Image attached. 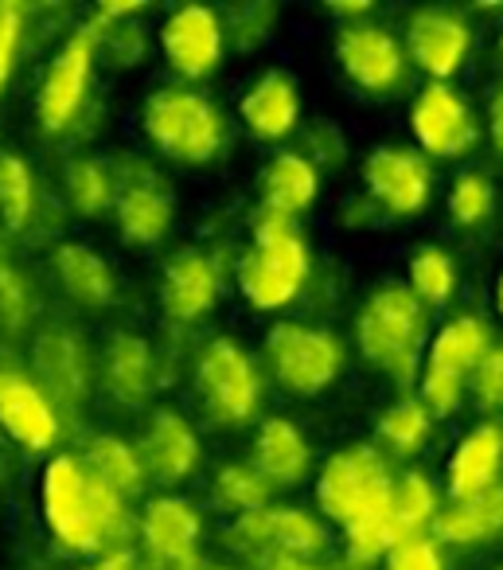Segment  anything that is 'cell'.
<instances>
[{"label": "cell", "mask_w": 503, "mask_h": 570, "mask_svg": "<svg viewBox=\"0 0 503 570\" xmlns=\"http://www.w3.org/2000/svg\"><path fill=\"white\" fill-rule=\"evenodd\" d=\"M75 570H95V567H75Z\"/></svg>", "instance_id": "cell-45"}, {"label": "cell", "mask_w": 503, "mask_h": 570, "mask_svg": "<svg viewBox=\"0 0 503 570\" xmlns=\"http://www.w3.org/2000/svg\"><path fill=\"white\" fill-rule=\"evenodd\" d=\"M495 305H500V317H503V274H500V285H495Z\"/></svg>", "instance_id": "cell-43"}, {"label": "cell", "mask_w": 503, "mask_h": 570, "mask_svg": "<svg viewBox=\"0 0 503 570\" xmlns=\"http://www.w3.org/2000/svg\"><path fill=\"white\" fill-rule=\"evenodd\" d=\"M0 434L24 453H56L63 438V414L43 387L20 367L0 364Z\"/></svg>", "instance_id": "cell-10"}, {"label": "cell", "mask_w": 503, "mask_h": 570, "mask_svg": "<svg viewBox=\"0 0 503 570\" xmlns=\"http://www.w3.org/2000/svg\"><path fill=\"white\" fill-rule=\"evenodd\" d=\"M339 67L347 71V79L355 87L371 90V95H386L402 82V71H406V59H402V48L394 43L391 32L371 24H355L339 32L336 43Z\"/></svg>", "instance_id": "cell-19"}, {"label": "cell", "mask_w": 503, "mask_h": 570, "mask_svg": "<svg viewBox=\"0 0 503 570\" xmlns=\"http://www.w3.org/2000/svg\"><path fill=\"white\" fill-rule=\"evenodd\" d=\"M433 508H437V500H433V489L425 476L406 473L398 484H391V515L394 528L402 531V539H410L422 523H430Z\"/></svg>", "instance_id": "cell-34"}, {"label": "cell", "mask_w": 503, "mask_h": 570, "mask_svg": "<svg viewBox=\"0 0 503 570\" xmlns=\"http://www.w3.org/2000/svg\"><path fill=\"white\" fill-rule=\"evenodd\" d=\"M492 341H487L484 321L476 317H456L441 328L430 341V352H425V367H422V399L425 411L437 414H453L464 399V387H469L476 364L487 356Z\"/></svg>", "instance_id": "cell-8"}, {"label": "cell", "mask_w": 503, "mask_h": 570, "mask_svg": "<svg viewBox=\"0 0 503 570\" xmlns=\"http://www.w3.org/2000/svg\"><path fill=\"white\" fill-rule=\"evenodd\" d=\"M266 364L289 395H316L339 375L344 348L332 333L308 325H274L266 333Z\"/></svg>", "instance_id": "cell-9"}, {"label": "cell", "mask_w": 503, "mask_h": 570, "mask_svg": "<svg viewBox=\"0 0 503 570\" xmlns=\"http://www.w3.org/2000/svg\"><path fill=\"white\" fill-rule=\"evenodd\" d=\"M141 129L152 149L176 165H207L227 141V121L215 102L188 87L152 90L141 106Z\"/></svg>", "instance_id": "cell-2"}, {"label": "cell", "mask_w": 503, "mask_h": 570, "mask_svg": "<svg viewBox=\"0 0 503 570\" xmlns=\"http://www.w3.org/2000/svg\"><path fill=\"white\" fill-rule=\"evenodd\" d=\"M211 497H215V504L235 512V520H238V515L269 508V484L262 481L254 465H223L211 481Z\"/></svg>", "instance_id": "cell-32"}, {"label": "cell", "mask_w": 503, "mask_h": 570, "mask_svg": "<svg viewBox=\"0 0 503 570\" xmlns=\"http://www.w3.org/2000/svg\"><path fill=\"white\" fill-rule=\"evenodd\" d=\"M406 43H410V59L441 82L461 71L464 56H469V28L456 17H448V12L425 9L410 20Z\"/></svg>", "instance_id": "cell-23"}, {"label": "cell", "mask_w": 503, "mask_h": 570, "mask_svg": "<svg viewBox=\"0 0 503 570\" xmlns=\"http://www.w3.org/2000/svg\"><path fill=\"white\" fill-rule=\"evenodd\" d=\"M219 302V269L204 250H180L165 262L160 274V309L176 325L207 317Z\"/></svg>", "instance_id": "cell-18"}, {"label": "cell", "mask_w": 503, "mask_h": 570, "mask_svg": "<svg viewBox=\"0 0 503 570\" xmlns=\"http://www.w3.org/2000/svg\"><path fill=\"white\" fill-rule=\"evenodd\" d=\"M503 461V434L495 426H476L448 461V492L453 500H472L492 489Z\"/></svg>", "instance_id": "cell-27"}, {"label": "cell", "mask_w": 503, "mask_h": 570, "mask_svg": "<svg viewBox=\"0 0 503 570\" xmlns=\"http://www.w3.org/2000/svg\"><path fill=\"white\" fill-rule=\"evenodd\" d=\"M40 512L51 539L71 554H102L90 515V473L79 453H51L40 473Z\"/></svg>", "instance_id": "cell-4"}, {"label": "cell", "mask_w": 503, "mask_h": 570, "mask_svg": "<svg viewBox=\"0 0 503 570\" xmlns=\"http://www.w3.org/2000/svg\"><path fill=\"white\" fill-rule=\"evenodd\" d=\"M456 289V269L448 262V254L425 246L422 254H414L410 262V294L425 305H445Z\"/></svg>", "instance_id": "cell-33"}, {"label": "cell", "mask_w": 503, "mask_h": 570, "mask_svg": "<svg viewBox=\"0 0 503 570\" xmlns=\"http://www.w3.org/2000/svg\"><path fill=\"white\" fill-rule=\"evenodd\" d=\"M32 380L43 387V395L56 406H79L82 395L90 391V360L82 348L79 333L63 325H51L36 336L32 348Z\"/></svg>", "instance_id": "cell-16"}, {"label": "cell", "mask_w": 503, "mask_h": 570, "mask_svg": "<svg viewBox=\"0 0 503 570\" xmlns=\"http://www.w3.org/2000/svg\"><path fill=\"white\" fill-rule=\"evenodd\" d=\"M137 461L157 484H180L199 469V438L184 414L157 406L137 438Z\"/></svg>", "instance_id": "cell-14"}, {"label": "cell", "mask_w": 503, "mask_h": 570, "mask_svg": "<svg viewBox=\"0 0 503 570\" xmlns=\"http://www.w3.org/2000/svg\"><path fill=\"white\" fill-rule=\"evenodd\" d=\"M196 391L207 419L219 426H246L258 414L262 375L235 341L219 336L196 360Z\"/></svg>", "instance_id": "cell-6"}, {"label": "cell", "mask_w": 503, "mask_h": 570, "mask_svg": "<svg viewBox=\"0 0 503 570\" xmlns=\"http://www.w3.org/2000/svg\"><path fill=\"white\" fill-rule=\"evenodd\" d=\"M425 344V313L410 289H378L359 313V348L394 380H410Z\"/></svg>", "instance_id": "cell-3"}, {"label": "cell", "mask_w": 503, "mask_h": 570, "mask_svg": "<svg viewBox=\"0 0 503 570\" xmlns=\"http://www.w3.org/2000/svg\"><path fill=\"white\" fill-rule=\"evenodd\" d=\"M32 313V285L12 262L0 258V325L20 328Z\"/></svg>", "instance_id": "cell-38"}, {"label": "cell", "mask_w": 503, "mask_h": 570, "mask_svg": "<svg viewBox=\"0 0 503 570\" xmlns=\"http://www.w3.org/2000/svg\"><path fill=\"white\" fill-rule=\"evenodd\" d=\"M63 196L71 204L75 215H95L110 212L114 199H118V176H114V165L98 157H75L71 165L63 168Z\"/></svg>", "instance_id": "cell-30"}, {"label": "cell", "mask_w": 503, "mask_h": 570, "mask_svg": "<svg viewBox=\"0 0 503 570\" xmlns=\"http://www.w3.org/2000/svg\"><path fill=\"white\" fill-rule=\"evenodd\" d=\"M503 531V484L500 489H487L472 500H456L453 508L433 520V535L441 543H480V539H492Z\"/></svg>", "instance_id": "cell-28"}, {"label": "cell", "mask_w": 503, "mask_h": 570, "mask_svg": "<svg viewBox=\"0 0 503 570\" xmlns=\"http://www.w3.org/2000/svg\"><path fill=\"white\" fill-rule=\"evenodd\" d=\"M363 180L367 191L394 215H414L430 199V168L414 149L402 145H383L367 157L363 165Z\"/></svg>", "instance_id": "cell-17"}, {"label": "cell", "mask_w": 503, "mask_h": 570, "mask_svg": "<svg viewBox=\"0 0 503 570\" xmlns=\"http://www.w3.org/2000/svg\"><path fill=\"white\" fill-rule=\"evenodd\" d=\"M487 118H492V141H495V149L503 153V90H495L492 110H487Z\"/></svg>", "instance_id": "cell-42"}, {"label": "cell", "mask_w": 503, "mask_h": 570, "mask_svg": "<svg viewBox=\"0 0 503 570\" xmlns=\"http://www.w3.org/2000/svg\"><path fill=\"white\" fill-rule=\"evenodd\" d=\"M199 535L204 520L184 497H152L137 515V539L152 570H199Z\"/></svg>", "instance_id": "cell-11"}, {"label": "cell", "mask_w": 503, "mask_h": 570, "mask_svg": "<svg viewBox=\"0 0 503 570\" xmlns=\"http://www.w3.org/2000/svg\"><path fill=\"white\" fill-rule=\"evenodd\" d=\"M308 442L289 419H266L254 438V469L269 489H289L308 476Z\"/></svg>", "instance_id": "cell-25"}, {"label": "cell", "mask_w": 503, "mask_h": 570, "mask_svg": "<svg viewBox=\"0 0 503 570\" xmlns=\"http://www.w3.org/2000/svg\"><path fill=\"white\" fill-rule=\"evenodd\" d=\"M378 434H383V442L391 445V450L417 453L425 442V434H430V411H425L422 403H414V399H406V403L391 406V411L383 414Z\"/></svg>", "instance_id": "cell-35"}, {"label": "cell", "mask_w": 503, "mask_h": 570, "mask_svg": "<svg viewBox=\"0 0 503 570\" xmlns=\"http://www.w3.org/2000/svg\"><path fill=\"white\" fill-rule=\"evenodd\" d=\"M410 126H414V137L430 157L453 160L461 157L464 149H472L476 141V126H472L469 106L461 102L453 87L445 82H430V87L417 95L414 110H410Z\"/></svg>", "instance_id": "cell-15"}, {"label": "cell", "mask_w": 503, "mask_h": 570, "mask_svg": "<svg viewBox=\"0 0 503 570\" xmlns=\"http://www.w3.org/2000/svg\"><path fill=\"white\" fill-rule=\"evenodd\" d=\"M469 383H472V395H476V403L484 406V411L503 406V348H487V356L476 364Z\"/></svg>", "instance_id": "cell-39"}, {"label": "cell", "mask_w": 503, "mask_h": 570, "mask_svg": "<svg viewBox=\"0 0 503 570\" xmlns=\"http://www.w3.org/2000/svg\"><path fill=\"white\" fill-rule=\"evenodd\" d=\"M500 51H503V40H500Z\"/></svg>", "instance_id": "cell-46"}, {"label": "cell", "mask_w": 503, "mask_h": 570, "mask_svg": "<svg viewBox=\"0 0 503 570\" xmlns=\"http://www.w3.org/2000/svg\"><path fill=\"white\" fill-rule=\"evenodd\" d=\"M36 215V176L24 157L0 153V227L9 235L32 227Z\"/></svg>", "instance_id": "cell-31"}, {"label": "cell", "mask_w": 503, "mask_h": 570, "mask_svg": "<svg viewBox=\"0 0 503 570\" xmlns=\"http://www.w3.org/2000/svg\"><path fill=\"white\" fill-rule=\"evenodd\" d=\"M386 570H445V567H441V554L430 539L410 535L386 554Z\"/></svg>", "instance_id": "cell-40"}, {"label": "cell", "mask_w": 503, "mask_h": 570, "mask_svg": "<svg viewBox=\"0 0 503 570\" xmlns=\"http://www.w3.org/2000/svg\"><path fill=\"white\" fill-rule=\"evenodd\" d=\"M238 118L258 141H282L297 129L300 118V98L297 82L285 71H266L246 87L243 102H238Z\"/></svg>", "instance_id": "cell-22"}, {"label": "cell", "mask_w": 503, "mask_h": 570, "mask_svg": "<svg viewBox=\"0 0 503 570\" xmlns=\"http://www.w3.org/2000/svg\"><path fill=\"white\" fill-rule=\"evenodd\" d=\"M114 219H118V235L129 246H157L172 227V199L157 184L149 168L134 180H118V199H114Z\"/></svg>", "instance_id": "cell-20"}, {"label": "cell", "mask_w": 503, "mask_h": 570, "mask_svg": "<svg viewBox=\"0 0 503 570\" xmlns=\"http://www.w3.org/2000/svg\"><path fill=\"white\" fill-rule=\"evenodd\" d=\"M308 277V246L297 235L293 219L266 215L254 223V246L238 258V294L262 313H277L300 294Z\"/></svg>", "instance_id": "cell-1"}, {"label": "cell", "mask_w": 503, "mask_h": 570, "mask_svg": "<svg viewBox=\"0 0 503 570\" xmlns=\"http://www.w3.org/2000/svg\"><path fill=\"white\" fill-rule=\"evenodd\" d=\"M448 212H453V219L461 223V227L484 223L487 212H492V184H487V176H480V173L456 176L453 191H448Z\"/></svg>", "instance_id": "cell-36"}, {"label": "cell", "mask_w": 503, "mask_h": 570, "mask_svg": "<svg viewBox=\"0 0 503 570\" xmlns=\"http://www.w3.org/2000/svg\"><path fill=\"white\" fill-rule=\"evenodd\" d=\"M230 543L250 554V559L262 551H282L293 554V559L316 562L324 554V547H328V535L300 508H262V512L238 515L235 528H230Z\"/></svg>", "instance_id": "cell-13"}, {"label": "cell", "mask_w": 503, "mask_h": 570, "mask_svg": "<svg viewBox=\"0 0 503 570\" xmlns=\"http://www.w3.org/2000/svg\"><path fill=\"white\" fill-rule=\"evenodd\" d=\"M316 188H320V176L300 153H277L262 168V204H266V215H277V219H293L305 212L316 199Z\"/></svg>", "instance_id": "cell-26"}, {"label": "cell", "mask_w": 503, "mask_h": 570, "mask_svg": "<svg viewBox=\"0 0 503 570\" xmlns=\"http://www.w3.org/2000/svg\"><path fill=\"white\" fill-rule=\"evenodd\" d=\"M223 48H227V32H223L219 17L204 4H184V9L168 12L160 24V56L172 67V75L188 82L219 71Z\"/></svg>", "instance_id": "cell-12"}, {"label": "cell", "mask_w": 503, "mask_h": 570, "mask_svg": "<svg viewBox=\"0 0 503 570\" xmlns=\"http://www.w3.org/2000/svg\"><path fill=\"white\" fill-rule=\"evenodd\" d=\"M316 504L328 520L344 523V528L363 515L386 512L391 508V476L383 469V458L371 445L332 453L316 476Z\"/></svg>", "instance_id": "cell-5"}, {"label": "cell", "mask_w": 503, "mask_h": 570, "mask_svg": "<svg viewBox=\"0 0 503 570\" xmlns=\"http://www.w3.org/2000/svg\"><path fill=\"white\" fill-rule=\"evenodd\" d=\"M199 570H227V567H211V562H204V567H199Z\"/></svg>", "instance_id": "cell-44"}, {"label": "cell", "mask_w": 503, "mask_h": 570, "mask_svg": "<svg viewBox=\"0 0 503 570\" xmlns=\"http://www.w3.org/2000/svg\"><path fill=\"white\" fill-rule=\"evenodd\" d=\"M51 274H56L59 289L71 297L82 309H106L118 297V277H114V266L87 243H56L51 250Z\"/></svg>", "instance_id": "cell-21"}, {"label": "cell", "mask_w": 503, "mask_h": 570, "mask_svg": "<svg viewBox=\"0 0 503 570\" xmlns=\"http://www.w3.org/2000/svg\"><path fill=\"white\" fill-rule=\"evenodd\" d=\"M20 56H24V9L12 0H0V95L9 90Z\"/></svg>", "instance_id": "cell-37"}, {"label": "cell", "mask_w": 503, "mask_h": 570, "mask_svg": "<svg viewBox=\"0 0 503 570\" xmlns=\"http://www.w3.org/2000/svg\"><path fill=\"white\" fill-rule=\"evenodd\" d=\"M79 461L87 465V473L90 476H98L102 484H110L118 497H126V500H134V497H141V489H145V469H141V461H137V450L129 442H121V438H114V434H95L87 445L79 450Z\"/></svg>", "instance_id": "cell-29"}, {"label": "cell", "mask_w": 503, "mask_h": 570, "mask_svg": "<svg viewBox=\"0 0 503 570\" xmlns=\"http://www.w3.org/2000/svg\"><path fill=\"white\" fill-rule=\"evenodd\" d=\"M95 570H141V554L134 547H110V551L98 554V567Z\"/></svg>", "instance_id": "cell-41"}, {"label": "cell", "mask_w": 503, "mask_h": 570, "mask_svg": "<svg viewBox=\"0 0 503 570\" xmlns=\"http://www.w3.org/2000/svg\"><path fill=\"white\" fill-rule=\"evenodd\" d=\"M95 59H98V43L90 24L75 28L56 48V56L48 59V71H43L40 90H36V121H40L43 134L59 137L79 121L82 106L90 98Z\"/></svg>", "instance_id": "cell-7"}, {"label": "cell", "mask_w": 503, "mask_h": 570, "mask_svg": "<svg viewBox=\"0 0 503 570\" xmlns=\"http://www.w3.org/2000/svg\"><path fill=\"white\" fill-rule=\"evenodd\" d=\"M102 383L118 403L141 406L157 387V364L145 336L137 333H114L102 352Z\"/></svg>", "instance_id": "cell-24"}]
</instances>
